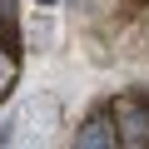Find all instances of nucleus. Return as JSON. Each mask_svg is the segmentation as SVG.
<instances>
[{"label":"nucleus","instance_id":"nucleus-2","mask_svg":"<svg viewBox=\"0 0 149 149\" xmlns=\"http://www.w3.org/2000/svg\"><path fill=\"white\" fill-rule=\"evenodd\" d=\"M74 144H80V149H114V144H119L114 114H90V119L80 124V134H74Z\"/></svg>","mask_w":149,"mask_h":149},{"label":"nucleus","instance_id":"nucleus-4","mask_svg":"<svg viewBox=\"0 0 149 149\" xmlns=\"http://www.w3.org/2000/svg\"><path fill=\"white\" fill-rule=\"evenodd\" d=\"M0 30L5 40H15V0H0Z\"/></svg>","mask_w":149,"mask_h":149},{"label":"nucleus","instance_id":"nucleus-1","mask_svg":"<svg viewBox=\"0 0 149 149\" xmlns=\"http://www.w3.org/2000/svg\"><path fill=\"white\" fill-rule=\"evenodd\" d=\"M114 124H119V144H129V149H144L149 144V100L144 95H124V100H114Z\"/></svg>","mask_w":149,"mask_h":149},{"label":"nucleus","instance_id":"nucleus-5","mask_svg":"<svg viewBox=\"0 0 149 149\" xmlns=\"http://www.w3.org/2000/svg\"><path fill=\"white\" fill-rule=\"evenodd\" d=\"M35 5H55V0H35Z\"/></svg>","mask_w":149,"mask_h":149},{"label":"nucleus","instance_id":"nucleus-3","mask_svg":"<svg viewBox=\"0 0 149 149\" xmlns=\"http://www.w3.org/2000/svg\"><path fill=\"white\" fill-rule=\"evenodd\" d=\"M15 80H20V60H15L10 45H0V100L15 90Z\"/></svg>","mask_w":149,"mask_h":149}]
</instances>
